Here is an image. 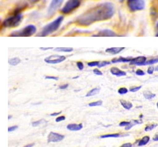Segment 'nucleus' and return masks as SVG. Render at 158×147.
<instances>
[{
    "mask_svg": "<svg viewBox=\"0 0 158 147\" xmlns=\"http://www.w3.org/2000/svg\"><path fill=\"white\" fill-rule=\"evenodd\" d=\"M114 13L115 7L113 4L109 2L98 4L80 15L77 18L76 22L80 26H87L95 22L110 19L114 15Z\"/></svg>",
    "mask_w": 158,
    "mask_h": 147,
    "instance_id": "1",
    "label": "nucleus"
},
{
    "mask_svg": "<svg viewBox=\"0 0 158 147\" xmlns=\"http://www.w3.org/2000/svg\"><path fill=\"white\" fill-rule=\"evenodd\" d=\"M63 18H64L63 16H59L54 21H52L49 24H48L47 26H45L42 28V30L40 31V33L38 34V36H40V37H46V36H48L49 34L55 33L56 31H57L59 29L60 26L62 25V21H63Z\"/></svg>",
    "mask_w": 158,
    "mask_h": 147,
    "instance_id": "2",
    "label": "nucleus"
},
{
    "mask_svg": "<svg viewBox=\"0 0 158 147\" xmlns=\"http://www.w3.org/2000/svg\"><path fill=\"white\" fill-rule=\"evenodd\" d=\"M36 31H37V29L34 25H29L23 29L11 33L10 36L11 37H30V36L34 35L36 33Z\"/></svg>",
    "mask_w": 158,
    "mask_h": 147,
    "instance_id": "3",
    "label": "nucleus"
},
{
    "mask_svg": "<svg viewBox=\"0 0 158 147\" xmlns=\"http://www.w3.org/2000/svg\"><path fill=\"white\" fill-rule=\"evenodd\" d=\"M23 15L21 13H16L14 15H12L11 17H8L6 18L3 22V26L7 28H11V27H16L18 26L20 22L22 21Z\"/></svg>",
    "mask_w": 158,
    "mask_h": 147,
    "instance_id": "4",
    "label": "nucleus"
},
{
    "mask_svg": "<svg viewBox=\"0 0 158 147\" xmlns=\"http://www.w3.org/2000/svg\"><path fill=\"white\" fill-rule=\"evenodd\" d=\"M81 1L82 0H68L67 3L62 8L61 11L64 14L70 13L71 11L76 10L77 8H78L80 5H81Z\"/></svg>",
    "mask_w": 158,
    "mask_h": 147,
    "instance_id": "5",
    "label": "nucleus"
},
{
    "mask_svg": "<svg viewBox=\"0 0 158 147\" xmlns=\"http://www.w3.org/2000/svg\"><path fill=\"white\" fill-rule=\"evenodd\" d=\"M127 4L131 11H141L145 8L144 0H127Z\"/></svg>",
    "mask_w": 158,
    "mask_h": 147,
    "instance_id": "6",
    "label": "nucleus"
},
{
    "mask_svg": "<svg viewBox=\"0 0 158 147\" xmlns=\"http://www.w3.org/2000/svg\"><path fill=\"white\" fill-rule=\"evenodd\" d=\"M63 1L64 0H52L50 5L48 6V14L49 16L53 15L59 9V7L62 6Z\"/></svg>",
    "mask_w": 158,
    "mask_h": 147,
    "instance_id": "7",
    "label": "nucleus"
},
{
    "mask_svg": "<svg viewBox=\"0 0 158 147\" xmlns=\"http://www.w3.org/2000/svg\"><path fill=\"white\" fill-rule=\"evenodd\" d=\"M66 60V57L63 55H51L45 58V62L48 64H58Z\"/></svg>",
    "mask_w": 158,
    "mask_h": 147,
    "instance_id": "8",
    "label": "nucleus"
},
{
    "mask_svg": "<svg viewBox=\"0 0 158 147\" xmlns=\"http://www.w3.org/2000/svg\"><path fill=\"white\" fill-rule=\"evenodd\" d=\"M63 138H64L63 135L58 134V133H56V132H50L48 137V143H50V142L56 143V142H60L63 140Z\"/></svg>",
    "mask_w": 158,
    "mask_h": 147,
    "instance_id": "9",
    "label": "nucleus"
},
{
    "mask_svg": "<svg viewBox=\"0 0 158 147\" xmlns=\"http://www.w3.org/2000/svg\"><path fill=\"white\" fill-rule=\"evenodd\" d=\"M147 62V58L145 56H139L134 58L129 62L130 65H135V66H144V63Z\"/></svg>",
    "mask_w": 158,
    "mask_h": 147,
    "instance_id": "10",
    "label": "nucleus"
},
{
    "mask_svg": "<svg viewBox=\"0 0 158 147\" xmlns=\"http://www.w3.org/2000/svg\"><path fill=\"white\" fill-rule=\"evenodd\" d=\"M94 36H101V37H114V36H117V34H115L114 32H113L112 30H102L100 32H98V34L94 35Z\"/></svg>",
    "mask_w": 158,
    "mask_h": 147,
    "instance_id": "11",
    "label": "nucleus"
},
{
    "mask_svg": "<svg viewBox=\"0 0 158 147\" xmlns=\"http://www.w3.org/2000/svg\"><path fill=\"white\" fill-rule=\"evenodd\" d=\"M110 72L113 75H115V76H118V77H120V76H125L127 73L123 71V70H121V69H119V68H116V67H113V68H111L110 69Z\"/></svg>",
    "mask_w": 158,
    "mask_h": 147,
    "instance_id": "12",
    "label": "nucleus"
},
{
    "mask_svg": "<svg viewBox=\"0 0 158 147\" xmlns=\"http://www.w3.org/2000/svg\"><path fill=\"white\" fill-rule=\"evenodd\" d=\"M125 49V47H110L107 48L106 52L110 54H118L120 52H122Z\"/></svg>",
    "mask_w": 158,
    "mask_h": 147,
    "instance_id": "13",
    "label": "nucleus"
},
{
    "mask_svg": "<svg viewBox=\"0 0 158 147\" xmlns=\"http://www.w3.org/2000/svg\"><path fill=\"white\" fill-rule=\"evenodd\" d=\"M134 58L133 57H118L117 59H113L112 61L113 63H117V62H128L129 63Z\"/></svg>",
    "mask_w": 158,
    "mask_h": 147,
    "instance_id": "14",
    "label": "nucleus"
},
{
    "mask_svg": "<svg viewBox=\"0 0 158 147\" xmlns=\"http://www.w3.org/2000/svg\"><path fill=\"white\" fill-rule=\"evenodd\" d=\"M83 128V125L82 124H69L67 125V129L69 130H72V131H77V130H80Z\"/></svg>",
    "mask_w": 158,
    "mask_h": 147,
    "instance_id": "15",
    "label": "nucleus"
},
{
    "mask_svg": "<svg viewBox=\"0 0 158 147\" xmlns=\"http://www.w3.org/2000/svg\"><path fill=\"white\" fill-rule=\"evenodd\" d=\"M149 140H150V138H149V137L148 136L143 137L141 139H140V140L138 141V145H139V146L145 145H147L148 143L149 142Z\"/></svg>",
    "mask_w": 158,
    "mask_h": 147,
    "instance_id": "16",
    "label": "nucleus"
},
{
    "mask_svg": "<svg viewBox=\"0 0 158 147\" xmlns=\"http://www.w3.org/2000/svg\"><path fill=\"white\" fill-rule=\"evenodd\" d=\"M120 104L126 109H132V107H133V104L131 102H127V101H125V100H120Z\"/></svg>",
    "mask_w": 158,
    "mask_h": 147,
    "instance_id": "17",
    "label": "nucleus"
},
{
    "mask_svg": "<svg viewBox=\"0 0 158 147\" xmlns=\"http://www.w3.org/2000/svg\"><path fill=\"white\" fill-rule=\"evenodd\" d=\"M139 124H141V121H138V120H132V121H130L129 125L125 127V129H126L127 130H130L133 126H135V125H139Z\"/></svg>",
    "mask_w": 158,
    "mask_h": 147,
    "instance_id": "18",
    "label": "nucleus"
},
{
    "mask_svg": "<svg viewBox=\"0 0 158 147\" xmlns=\"http://www.w3.org/2000/svg\"><path fill=\"white\" fill-rule=\"evenodd\" d=\"M143 96L147 99V100H151L153 98H155L156 97V95L155 94H153L151 93L150 91H144V93H143Z\"/></svg>",
    "mask_w": 158,
    "mask_h": 147,
    "instance_id": "19",
    "label": "nucleus"
},
{
    "mask_svg": "<svg viewBox=\"0 0 158 147\" xmlns=\"http://www.w3.org/2000/svg\"><path fill=\"white\" fill-rule=\"evenodd\" d=\"M122 136H127V135H122L120 133H113V134H106V135H102L101 138H107V137H119Z\"/></svg>",
    "mask_w": 158,
    "mask_h": 147,
    "instance_id": "20",
    "label": "nucleus"
},
{
    "mask_svg": "<svg viewBox=\"0 0 158 147\" xmlns=\"http://www.w3.org/2000/svg\"><path fill=\"white\" fill-rule=\"evenodd\" d=\"M20 63V59L18 58V57H15V58H11L9 60V64L11 65V66H16L18 64Z\"/></svg>",
    "mask_w": 158,
    "mask_h": 147,
    "instance_id": "21",
    "label": "nucleus"
},
{
    "mask_svg": "<svg viewBox=\"0 0 158 147\" xmlns=\"http://www.w3.org/2000/svg\"><path fill=\"white\" fill-rule=\"evenodd\" d=\"M99 90H100V89H99V88H95V89H91V90L89 91V92L86 94V96H87V97H89V96H95V95H97V94L99 92Z\"/></svg>",
    "mask_w": 158,
    "mask_h": 147,
    "instance_id": "22",
    "label": "nucleus"
},
{
    "mask_svg": "<svg viewBox=\"0 0 158 147\" xmlns=\"http://www.w3.org/2000/svg\"><path fill=\"white\" fill-rule=\"evenodd\" d=\"M55 49H56V51L67 52V53L73 51V48H72V47H56V48H55Z\"/></svg>",
    "mask_w": 158,
    "mask_h": 147,
    "instance_id": "23",
    "label": "nucleus"
},
{
    "mask_svg": "<svg viewBox=\"0 0 158 147\" xmlns=\"http://www.w3.org/2000/svg\"><path fill=\"white\" fill-rule=\"evenodd\" d=\"M158 62V57L157 58H152V59H149L146 62L144 63V66H147V65H153L155 63Z\"/></svg>",
    "mask_w": 158,
    "mask_h": 147,
    "instance_id": "24",
    "label": "nucleus"
},
{
    "mask_svg": "<svg viewBox=\"0 0 158 147\" xmlns=\"http://www.w3.org/2000/svg\"><path fill=\"white\" fill-rule=\"evenodd\" d=\"M103 102H102L101 100H99V101H97V102H90L89 103V106L90 107H93V106H100Z\"/></svg>",
    "mask_w": 158,
    "mask_h": 147,
    "instance_id": "25",
    "label": "nucleus"
},
{
    "mask_svg": "<svg viewBox=\"0 0 158 147\" xmlns=\"http://www.w3.org/2000/svg\"><path fill=\"white\" fill-rule=\"evenodd\" d=\"M118 92L120 95H124V94H127L128 92V89L127 88H120V89H118Z\"/></svg>",
    "mask_w": 158,
    "mask_h": 147,
    "instance_id": "26",
    "label": "nucleus"
},
{
    "mask_svg": "<svg viewBox=\"0 0 158 147\" xmlns=\"http://www.w3.org/2000/svg\"><path fill=\"white\" fill-rule=\"evenodd\" d=\"M156 126H157V125H156V124L148 125V126H146V128H145V131H149V130H152L153 129H154V128H156Z\"/></svg>",
    "mask_w": 158,
    "mask_h": 147,
    "instance_id": "27",
    "label": "nucleus"
},
{
    "mask_svg": "<svg viewBox=\"0 0 158 147\" xmlns=\"http://www.w3.org/2000/svg\"><path fill=\"white\" fill-rule=\"evenodd\" d=\"M110 62H107V61H104V62H99V64H98V68H103V67H105V66H106V65H109L110 64Z\"/></svg>",
    "mask_w": 158,
    "mask_h": 147,
    "instance_id": "28",
    "label": "nucleus"
},
{
    "mask_svg": "<svg viewBox=\"0 0 158 147\" xmlns=\"http://www.w3.org/2000/svg\"><path fill=\"white\" fill-rule=\"evenodd\" d=\"M141 89V86H137V87H131L129 89L130 92H136V91L140 90Z\"/></svg>",
    "mask_w": 158,
    "mask_h": 147,
    "instance_id": "29",
    "label": "nucleus"
},
{
    "mask_svg": "<svg viewBox=\"0 0 158 147\" xmlns=\"http://www.w3.org/2000/svg\"><path fill=\"white\" fill-rule=\"evenodd\" d=\"M100 62H90L87 63V65L89 67H96V66H98Z\"/></svg>",
    "mask_w": 158,
    "mask_h": 147,
    "instance_id": "30",
    "label": "nucleus"
},
{
    "mask_svg": "<svg viewBox=\"0 0 158 147\" xmlns=\"http://www.w3.org/2000/svg\"><path fill=\"white\" fill-rule=\"evenodd\" d=\"M45 122H46L45 120H40V121H36V122H34V123L32 124V125L35 127V126H38V125H40V124H42V123H45Z\"/></svg>",
    "mask_w": 158,
    "mask_h": 147,
    "instance_id": "31",
    "label": "nucleus"
},
{
    "mask_svg": "<svg viewBox=\"0 0 158 147\" xmlns=\"http://www.w3.org/2000/svg\"><path fill=\"white\" fill-rule=\"evenodd\" d=\"M93 73L95 74H97V75H103V73H102L99 69H98V68L93 69Z\"/></svg>",
    "mask_w": 158,
    "mask_h": 147,
    "instance_id": "32",
    "label": "nucleus"
},
{
    "mask_svg": "<svg viewBox=\"0 0 158 147\" xmlns=\"http://www.w3.org/2000/svg\"><path fill=\"white\" fill-rule=\"evenodd\" d=\"M135 74L137 75H144L145 74V72L141 69H137L135 71Z\"/></svg>",
    "mask_w": 158,
    "mask_h": 147,
    "instance_id": "33",
    "label": "nucleus"
},
{
    "mask_svg": "<svg viewBox=\"0 0 158 147\" xmlns=\"http://www.w3.org/2000/svg\"><path fill=\"white\" fill-rule=\"evenodd\" d=\"M77 68L80 69V70H83L84 69V63L82 62H78L77 63Z\"/></svg>",
    "mask_w": 158,
    "mask_h": 147,
    "instance_id": "34",
    "label": "nucleus"
},
{
    "mask_svg": "<svg viewBox=\"0 0 158 147\" xmlns=\"http://www.w3.org/2000/svg\"><path fill=\"white\" fill-rule=\"evenodd\" d=\"M130 124V121H124V122H121V123H119V126H127V125Z\"/></svg>",
    "mask_w": 158,
    "mask_h": 147,
    "instance_id": "35",
    "label": "nucleus"
},
{
    "mask_svg": "<svg viewBox=\"0 0 158 147\" xmlns=\"http://www.w3.org/2000/svg\"><path fill=\"white\" fill-rule=\"evenodd\" d=\"M154 70H156L155 68L152 67V66H150V67L148 68V74H152L154 73Z\"/></svg>",
    "mask_w": 158,
    "mask_h": 147,
    "instance_id": "36",
    "label": "nucleus"
},
{
    "mask_svg": "<svg viewBox=\"0 0 158 147\" xmlns=\"http://www.w3.org/2000/svg\"><path fill=\"white\" fill-rule=\"evenodd\" d=\"M17 129H18L17 125H14V126L9 127V128H8V131H9V132H11V131H14V130H17Z\"/></svg>",
    "mask_w": 158,
    "mask_h": 147,
    "instance_id": "37",
    "label": "nucleus"
},
{
    "mask_svg": "<svg viewBox=\"0 0 158 147\" xmlns=\"http://www.w3.org/2000/svg\"><path fill=\"white\" fill-rule=\"evenodd\" d=\"M45 78L48 80H55V81L58 80V77H56V76H49V75H47Z\"/></svg>",
    "mask_w": 158,
    "mask_h": 147,
    "instance_id": "38",
    "label": "nucleus"
},
{
    "mask_svg": "<svg viewBox=\"0 0 158 147\" xmlns=\"http://www.w3.org/2000/svg\"><path fill=\"white\" fill-rule=\"evenodd\" d=\"M63 120H65V117H64V116H61V117H58L56 119V121L57 123H58V122H61V121H63Z\"/></svg>",
    "mask_w": 158,
    "mask_h": 147,
    "instance_id": "39",
    "label": "nucleus"
},
{
    "mask_svg": "<svg viewBox=\"0 0 158 147\" xmlns=\"http://www.w3.org/2000/svg\"><path fill=\"white\" fill-rule=\"evenodd\" d=\"M68 86L69 84H67V83H66V84L61 85V86H59V89H67V88H68Z\"/></svg>",
    "mask_w": 158,
    "mask_h": 147,
    "instance_id": "40",
    "label": "nucleus"
},
{
    "mask_svg": "<svg viewBox=\"0 0 158 147\" xmlns=\"http://www.w3.org/2000/svg\"><path fill=\"white\" fill-rule=\"evenodd\" d=\"M132 144H130V143H127V144H124V145H122L120 147H132Z\"/></svg>",
    "mask_w": 158,
    "mask_h": 147,
    "instance_id": "41",
    "label": "nucleus"
},
{
    "mask_svg": "<svg viewBox=\"0 0 158 147\" xmlns=\"http://www.w3.org/2000/svg\"><path fill=\"white\" fill-rule=\"evenodd\" d=\"M153 140H154V141H158V133H156V136L154 137Z\"/></svg>",
    "mask_w": 158,
    "mask_h": 147,
    "instance_id": "42",
    "label": "nucleus"
},
{
    "mask_svg": "<svg viewBox=\"0 0 158 147\" xmlns=\"http://www.w3.org/2000/svg\"><path fill=\"white\" fill-rule=\"evenodd\" d=\"M62 112H56V113H53V114H50L51 117H55V116H58L59 114H61Z\"/></svg>",
    "mask_w": 158,
    "mask_h": 147,
    "instance_id": "43",
    "label": "nucleus"
},
{
    "mask_svg": "<svg viewBox=\"0 0 158 147\" xmlns=\"http://www.w3.org/2000/svg\"><path fill=\"white\" fill-rule=\"evenodd\" d=\"M41 50H49V49H52V47H40Z\"/></svg>",
    "mask_w": 158,
    "mask_h": 147,
    "instance_id": "44",
    "label": "nucleus"
},
{
    "mask_svg": "<svg viewBox=\"0 0 158 147\" xmlns=\"http://www.w3.org/2000/svg\"><path fill=\"white\" fill-rule=\"evenodd\" d=\"M30 3H32V4H34V3H37V2H39L40 0H28Z\"/></svg>",
    "mask_w": 158,
    "mask_h": 147,
    "instance_id": "45",
    "label": "nucleus"
},
{
    "mask_svg": "<svg viewBox=\"0 0 158 147\" xmlns=\"http://www.w3.org/2000/svg\"><path fill=\"white\" fill-rule=\"evenodd\" d=\"M34 145V144H30V145H25L24 147H33Z\"/></svg>",
    "mask_w": 158,
    "mask_h": 147,
    "instance_id": "46",
    "label": "nucleus"
},
{
    "mask_svg": "<svg viewBox=\"0 0 158 147\" xmlns=\"http://www.w3.org/2000/svg\"><path fill=\"white\" fill-rule=\"evenodd\" d=\"M156 28H157V34H156V36L158 37V22H157V24H156Z\"/></svg>",
    "mask_w": 158,
    "mask_h": 147,
    "instance_id": "47",
    "label": "nucleus"
},
{
    "mask_svg": "<svg viewBox=\"0 0 158 147\" xmlns=\"http://www.w3.org/2000/svg\"><path fill=\"white\" fill-rule=\"evenodd\" d=\"M155 69H156V71H158V66H157V67H156V68H155Z\"/></svg>",
    "mask_w": 158,
    "mask_h": 147,
    "instance_id": "48",
    "label": "nucleus"
},
{
    "mask_svg": "<svg viewBox=\"0 0 158 147\" xmlns=\"http://www.w3.org/2000/svg\"><path fill=\"white\" fill-rule=\"evenodd\" d=\"M125 0H119V2H121V3H122V2H124Z\"/></svg>",
    "mask_w": 158,
    "mask_h": 147,
    "instance_id": "49",
    "label": "nucleus"
},
{
    "mask_svg": "<svg viewBox=\"0 0 158 147\" xmlns=\"http://www.w3.org/2000/svg\"><path fill=\"white\" fill-rule=\"evenodd\" d=\"M156 106H157V109H158V102H157V104H156Z\"/></svg>",
    "mask_w": 158,
    "mask_h": 147,
    "instance_id": "50",
    "label": "nucleus"
}]
</instances>
